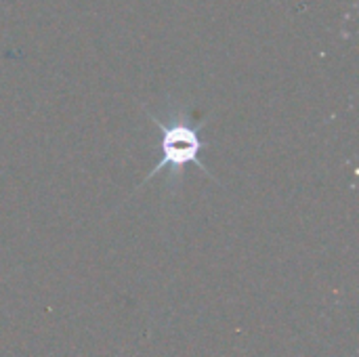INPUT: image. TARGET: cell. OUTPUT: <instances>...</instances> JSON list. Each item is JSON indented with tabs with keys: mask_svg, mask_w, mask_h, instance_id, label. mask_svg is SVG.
Masks as SVG:
<instances>
[{
	"mask_svg": "<svg viewBox=\"0 0 359 357\" xmlns=\"http://www.w3.org/2000/svg\"><path fill=\"white\" fill-rule=\"evenodd\" d=\"M154 122L160 128V160L154 164V168L149 170V175L141 181V185H145L147 181H151L156 175H162L168 170V183L179 185L185 166L194 164L198 166L208 179H215L210 175V170L206 168V164L200 160L202 154V139H200V126L202 124H194L187 116H179V114H170L168 120H160L154 118ZM139 185V187H141Z\"/></svg>",
	"mask_w": 359,
	"mask_h": 357,
	"instance_id": "1",
	"label": "cell"
}]
</instances>
